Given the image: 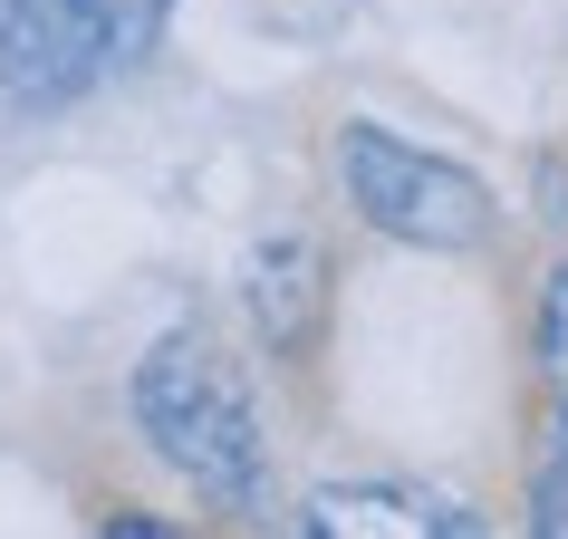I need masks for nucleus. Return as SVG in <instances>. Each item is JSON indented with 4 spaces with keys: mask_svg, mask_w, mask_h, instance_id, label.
Wrapping results in <instances>:
<instances>
[{
    "mask_svg": "<svg viewBox=\"0 0 568 539\" xmlns=\"http://www.w3.org/2000/svg\"><path fill=\"white\" fill-rule=\"evenodd\" d=\"M241 299H251V328H261L270 357H308L318 308H328V261H318V241H300V232L261 241V251L241 261Z\"/></svg>",
    "mask_w": 568,
    "mask_h": 539,
    "instance_id": "obj_5",
    "label": "nucleus"
},
{
    "mask_svg": "<svg viewBox=\"0 0 568 539\" xmlns=\"http://www.w3.org/2000/svg\"><path fill=\"white\" fill-rule=\"evenodd\" d=\"M135 424H145V444L164 452L212 510H261V491H270L261 415H251L241 366L222 357L203 328H174V337L145 347V366H135Z\"/></svg>",
    "mask_w": 568,
    "mask_h": 539,
    "instance_id": "obj_1",
    "label": "nucleus"
},
{
    "mask_svg": "<svg viewBox=\"0 0 568 539\" xmlns=\"http://www.w3.org/2000/svg\"><path fill=\"white\" fill-rule=\"evenodd\" d=\"M530 530L568 539V415H559V434L539 444V481H530Z\"/></svg>",
    "mask_w": 568,
    "mask_h": 539,
    "instance_id": "obj_6",
    "label": "nucleus"
},
{
    "mask_svg": "<svg viewBox=\"0 0 568 539\" xmlns=\"http://www.w3.org/2000/svg\"><path fill=\"white\" fill-rule=\"evenodd\" d=\"M300 530H318V539H463L473 510L444 501V491H415V481H328V491H308Z\"/></svg>",
    "mask_w": 568,
    "mask_h": 539,
    "instance_id": "obj_4",
    "label": "nucleus"
},
{
    "mask_svg": "<svg viewBox=\"0 0 568 539\" xmlns=\"http://www.w3.org/2000/svg\"><path fill=\"white\" fill-rule=\"evenodd\" d=\"M337 174H347L357 222L386 232V241H405V251H481L491 222H501L481 174L405 145V135H386V125H337Z\"/></svg>",
    "mask_w": 568,
    "mask_h": 539,
    "instance_id": "obj_3",
    "label": "nucleus"
},
{
    "mask_svg": "<svg viewBox=\"0 0 568 539\" xmlns=\"http://www.w3.org/2000/svg\"><path fill=\"white\" fill-rule=\"evenodd\" d=\"M539 357H549V386L568 395V270L549 279V308H539Z\"/></svg>",
    "mask_w": 568,
    "mask_h": 539,
    "instance_id": "obj_7",
    "label": "nucleus"
},
{
    "mask_svg": "<svg viewBox=\"0 0 568 539\" xmlns=\"http://www.w3.org/2000/svg\"><path fill=\"white\" fill-rule=\"evenodd\" d=\"M164 49V0H0V96L59 116Z\"/></svg>",
    "mask_w": 568,
    "mask_h": 539,
    "instance_id": "obj_2",
    "label": "nucleus"
}]
</instances>
